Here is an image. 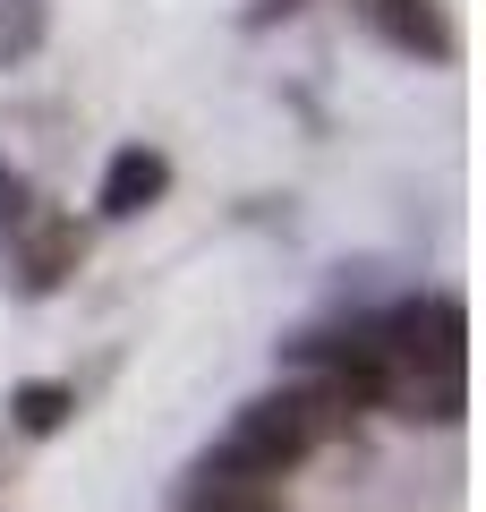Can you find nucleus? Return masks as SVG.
<instances>
[{"label": "nucleus", "instance_id": "4", "mask_svg": "<svg viewBox=\"0 0 486 512\" xmlns=\"http://www.w3.org/2000/svg\"><path fill=\"white\" fill-rule=\"evenodd\" d=\"M367 26H376L393 52H418V60H452L461 52V35H452V18L435 9V0H367Z\"/></svg>", "mask_w": 486, "mask_h": 512}, {"label": "nucleus", "instance_id": "5", "mask_svg": "<svg viewBox=\"0 0 486 512\" xmlns=\"http://www.w3.org/2000/svg\"><path fill=\"white\" fill-rule=\"evenodd\" d=\"M69 410H77V384H69V376H35V384H18V393H9V427H18L26 444L60 436V427H69Z\"/></svg>", "mask_w": 486, "mask_h": 512}, {"label": "nucleus", "instance_id": "7", "mask_svg": "<svg viewBox=\"0 0 486 512\" xmlns=\"http://www.w3.org/2000/svg\"><path fill=\"white\" fill-rule=\"evenodd\" d=\"M43 43V0H0V60H26Z\"/></svg>", "mask_w": 486, "mask_h": 512}, {"label": "nucleus", "instance_id": "1", "mask_svg": "<svg viewBox=\"0 0 486 512\" xmlns=\"http://www.w3.org/2000/svg\"><path fill=\"white\" fill-rule=\"evenodd\" d=\"M342 436H359V410H350L333 384L299 376V384H282V393H256V402L214 436V453H205L188 478H222V487H290L324 444H342Z\"/></svg>", "mask_w": 486, "mask_h": 512}, {"label": "nucleus", "instance_id": "3", "mask_svg": "<svg viewBox=\"0 0 486 512\" xmlns=\"http://www.w3.org/2000/svg\"><path fill=\"white\" fill-rule=\"evenodd\" d=\"M162 197H171V154H154V146H120L103 163V188H94L103 222H137L145 205H162Z\"/></svg>", "mask_w": 486, "mask_h": 512}, {"label": "nucleus", "instance_id": "8", "mask_svg": "<svg viewBox=\"0 0 486 512\" xmlns=\"http://www.w3.org/2000/svg\"><path fill=\"white\" fill-rule=\"evenodd\" d=\"M26 214H35V205H26V180H18L9 163H0V248H9V231H18Z\"/></svg>", "mask_w": 486, "mask_h": 512}, {"label": "nucleus", "instance_id": "2", "mask_svg": "<svg viewBox=\"0 0 486 512\" xmlns=\"http://www.w3.org/2000/svg\"><path fill=\"white\" fill-rule=\"evenodd\" d=\"M77 265H86V231H77L69 214H26L18 231H9V274H18V291H26V299L60 291Z\"/></svg>", "mask_w": 486, "mask_h": 512}, {"label": "nucleus", "instance_id": "6", "mask_svg": "<svg viewBox=\"0 0 486 512\" xmlns=\"http://www.w3.org/2000/svg\"><path fill=\"white\" fill-rule=\"evenodd\" d=\"M180 512H290L282 487H222V478H188Z\"/></svg>", "mask_w": 486, "mask_h": 512}]
</instances>
